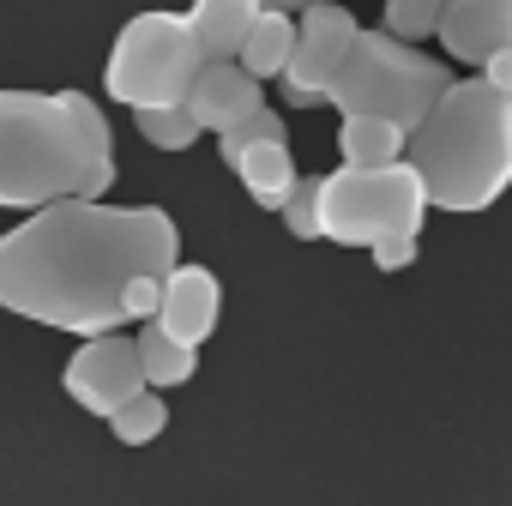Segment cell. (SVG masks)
I'll use <instances>...</instances> for the list:
<instances>
[{
	"mask_svg": "<svg viewBox=\"0 0 512 506\" xmlns=\"http://www.w3.org/2000/svg\"><path fill=\"white\" fill-rule=\"evenodd\" d=\"M181 109L193 115L199 133H229V127L247 121L253 109H266V91H260V79H247L235 61H205Z\"/></svg>",
	"mask_w": 512,
	"mask_h": 506,
	"instance_id": "cell-11",
	"label": "cell"
},
{
	"mask_svg": "<svg viewBox=\"0 0 512 506\" xmlns=\"http://www.w3.org/2000/svg\"><path fill=\"white\" fill-rule=\"evenodd\" d=\"M199 67L205 61H199V43H193L187 19L169 13V7H145L121 25V37L109 49V67H103V85L133 115L139 109H175V103H187Z\"/></svg>",
	"mask_w": 512,
	"mask_h": 506,
	"instance_id": "cell-5",
	"label": "cell"
},
{
	"mask_svg": "<svg viewBox=\"0 0 512 506\" xmlns=\"http://www.w3.org/2000/svg\"><path fill=\"white\" fill-rule=\"evenodd\" d=\"M217 320H223V284H217L205 266H175V272L163 278V314H157V326H163L175 344L199 350V344L217 332Z\"/></svg>",
	"mask_w": 512,
	"mask_h": 506,
	"instance_id": "cell-10",
	"label": "cell"
},
{
	"mask_svg": "<svg viewBox=\"0 0 512 506\" xmlns=\"http://www.w3.org/2000/svg\"><path fill=\"white\" fill-rule=\"evenodd\" d=\"M368 253H374L380 272H404V266H416V235H386V241H374Z\"/></svg>",
	"mask_w": 512,
	"mask_h": 506,
	"instance_id": "cell-23",
	"label": "cell"
},
{
	"mask_svg": "<svg viewBox=\"0 0 512 506\" xmlns=\"http://www.w3.org/2000/svg\"><path fill=\"white\" fill-rule=\"evenodd\" d=\"M356 31H362V25H356L344 7H332V0L308 7V13L296 19V55H290V67H284V97L302 103V109H308V103H326V91H332V79H338V67H344Z\"/></svg>",
	"mask_w": 512,
	"mask_h": 506,
	"instance_id": "cell-7",
	"label": "cell"
},
{
	"mask_svg": "<svg viewBox=\"0 0 512 506\" xmlns=\"http://www.w3.org/2000/svg\"><path fill=\"white\" fill-rule=\"evenodd\" d=\"M133 121H139V139L157 145V151H187V145L199 139V127H193V115H187L181 103H175V109H139Z\"/></svg>",
	"mask_w": 512,
	"mask_h": 506,
	"instance_id": "cell-20",
	"label": "cell"
},
{
	"mask_svg": "<svg viewBox=\"0 0 512 506\" xmlns=\"http://www.w3.org/2000/svg\"><path fill=\"white\" fill-rule=\"evenodd\" d=\"M181 266V229L163 205H109V199H61L19 217L0 235V308L109 338L121 332V290L145 272L169 278Z\"/></svg>",
	"mask_w": 512,
	"mask_h": 506,
	"instance_id": "cell-1",
	"label": "cell"
},
{
	"mask_svg": "<svg viewBox=\"0 0 512 506\" xmlns=\"http://www.w3.org/2000/svg\"><path fill=\"white\" fill-rule=\"evenodd\" d=\"M446 85H452L446 61L422 55L416 43H398L386 31H356L326 103L338 115H368V121H392L398 133H410L428 121V109L446 97Z\"/></svg>",
	"mask_w": 512,
	"mask_h": 506,
	"instance_id": "cell-4",
	"label": "cell"
},
{
	"mask_svg": "<svg viewBox=\"0 0 512 506\" xmlns=\"http://www.w3.org/2000/svg\"><path fill=\"white\" fill-rule=\"evenodd\" d=\"M157 314H163V278H157V272H145V278H133V284L121 290V320L151 326Z\"/></svg>",
	"mask_w": 512,
	"mask_h": 506,
	"instance_id": "cell-22",
	"label": "cell"
},
{
	"mask_svg": "<svg viewBox=\"0 0 512 506\" xmlns=\"http://www.w3.org/2000/svg\"><path fill=\"white\" fill-rule=\"evenodd\" d=\"M476 79H482V85H488V91H500V97H506V103H512V49H500V55H488V61H482V73H476Z\"/></svg>",
	"mask_w": 512,
	"mask_h": 506,
	"instance_id": "cell-24",
	"label": "cell"
},
{
	"mask_svg": "<svg viewBox=\"0 0 512 506\" xmlns=\"http://www.w3.org/2000/svg\"><path fill=\"white\" fill-rule=\"evenodd\" d=\"M139 368H145V386L151 392H163V386H187L193 380V368H199V350H187V344H175L157 320L151 326H139Z\"/></svg>",
	"mask_w": 512,
	"mask_h": 506,
	"instance_id": "cell-16",
	"label": "cell"
},
{
	"mask_svg": "<svg viewBox=\"0 0 512 506\" xmlns=\"http://www.w3.org/2000/svg\"><path fill=\"white\" fill-rule=\"evenodd\" d=\"M253 145H290V121L278 115V109H253L247 121H235L229 133H217V157L235 169V157L241 151H253Z\"/></svg>",
	"mask_w": 512,
	"mask_h": 506,
	"instance_id": "cell-18",
	"label": "cell"
},
{
	"mask_svg": "<svg viewBox=\"0 0 512 506\" xmlns=\"http://www.w3.org/2000/svg\"><path fill=\"white\" fill-rule=\"evenodd\" d=\"M440 7H446V0H386V7H380L386 25H380V31L398 37V43H422V37H434Z\"/></svg>",
	"mask_w": 512,
	"mask_h": 506,
	"instance_id": "cell-19",
	"label": "cell"
},
{
	"mask_svg": "<svg viewBox=\"0 0 512 506\" xmlns=\"http://www.w3.org/2000/svg\"><path fill=\"white\" fill-rule=\"evenodd\" d=\"M61 386H67V398H73L79 410H91V416H103V422H109L127 398H139V392H145L139 344H133V338H121V332H109V338H85V344L73 350V362H67Z\"/></svg>",
	"mask_w": 512,
	"mask_h": 506,
	"instance_id": "cell-8",
	"label": "cell"
},
{
	"mask_svg": "<svg viewBox=\"0 0 512 506\" xmlns=\"http://www.w3.org/2000/svg\"><path fill=\"white\" fill-rule=\"evenodd\" d=\"M404 163L416 169L428 211H488L512 187V103L482 79H452L428 121L404 133Z\"/></svg>",
	"mask_w": 512,
	"mask_h": 506,
	"instance_id": "cell-3",
	"label": "cell"
},
{
	"mask_svg": "<svg viewBox=\"0 0 512 506\" xmlns=\"http://www.w3.org/2000/svg\"><path fill=\"white\" fill-rule=\"evenodd\" d=\"M109 428H115V440L121 446H151L163 428H169V404H163V392H139V398H127L115 416H109Z\"/></svg>",
	"mask_w": 512,
	"mask_h": 506,
	"instance_id": "cell-17",
	"label": "cell"
},
{
	"mask_svg": "<svg viewBox=\"0 0 512 506\" xmlns=\"http://www.w3.org/2000/svg\"><path fill=\"white\" fill-rule=\"evenodd\" d=\"M115 181V133L85 91H0V205L43 211L103 199Z\"/></svg>",
	"mask_w": 512,
	"mask_h": 506,
	"instance_id": "cell-2",
	"label": "cell"
},
{
	"mask_svg": "<svg viewBox=\"0 0 512 506\" xmlns=\"http://www.w3.org/2000/svg\"><path fill=\"white\" fill-rule=\"evenodd\" d=\"M278 217H284V229L296 241H320V175H302L290 187V199L278 205Z\"/></svg>",
	"mask_w": 512,
	"mask_h": 506,
	"instance_id": "cell-21",
	"label": "cell"
},
{
	"mask_svg": "<svg viewBox=\"0 0 512 506\" xmlns=\"http://www.w3.org/2000/svg\"><path fill=\"white\" fill-rule=\"evenodd\" d=\"M260 7H266V13H290V19H302L308 7H320V0H260Z\"/></svg>",
	"mask_w": 512,
	"mask_h": 506,
	"instance_id": "cell-25",
	"label": "cell"
},
{
	"mask_svg": "<svg viewBox=\"0 0 512 506\" xmlns=\"http://www.w3.org/2000/svg\"><path fill=\"white\" fill-rule=\"evenodd\" d=\"M338 157H344V169H392V163H404V133H398L392 121L344 115V127H338Z\"/></svg>",
	"mask_w": 512,
	"mask_h": 506,
	"instance_id": "cell-15",
	"label": "cell"
},
{
	"mask_svg": "<svg viewBox=\"0 0 512 506\" xmlns=\"http://www.w3.org/2000/svg\"><path fill=\"white\" fill-rule=\"evenodd\" d=\"M290 55H296V19L290 13H260L253 31H247V43H241V55H235V67L266 85V79H284Z\"/></svg>",
	"mask_w": 512,
	"mask_h": 506,
	"instance_id": "cell-13",
	"label": "cell"
},
{
	"mask_svg": "<svg viewBox=\"0 0 512 506\" xmlns=\"http://www.w3.org/2000/svg\"><path fill=\"white\" fill-rule=\"evenodd\" d=\"M434 37L446 43V61L482 67L488 55L512 49V0H446Z\"/></svg>",
	"mask_w": 512,
	"mask_h": 506,
	"instance_id": "cell-9",
	"label": "cell"
},
{
	"mask_svg": "<svg viewBox=\"0 0 512 506\" xmlns=\"http://www.w3.org/2000/svg\"><path fill=\"white\" fill-rule=\"evenodd\" d=\"M260 13H266L260 0H193L181 19H187V31L199 43V61H235Z\"/></svg>",
	"mask_w": 512,
	"mask_h": 506,
	"instance_id": "cell-12",
	"label": "cell"
},
{
	"mask_svg": "<svg viewBox=\"0 0 512 506\" xmlns=\"http://www.w3.org/2000/svg\"><path fill=\"white\" fill-rule=\"evenodd\" d=\"M235 175H241L247 199H253V205H266V211H278V205L290 199V187L302 181L290 145H253V151H241V157H235Z\"/></svg>",
	"mask_w": 512,
	"mask_h": 506,
	"instance_id": "cell-14",
	"label": "cell"
},
{
	"mask_svg": "<svg viewBox=\"0 0 512 506\" xmlns=\"http://www.w3.org/2000/svg\"><path fill=\"white\" fill-rule=\"evenodd\" d=\"M428 193L410 163L320 175V235L338 247H374L386 235H422Z\"/></svg>",
	"mask_w": 512,
	"mask_h": 506,
	"instance_id": "cell-6",
	"label": "cell"
}]
</instances>
